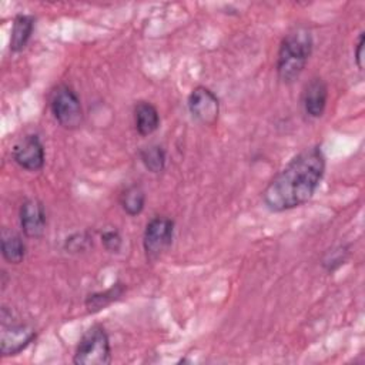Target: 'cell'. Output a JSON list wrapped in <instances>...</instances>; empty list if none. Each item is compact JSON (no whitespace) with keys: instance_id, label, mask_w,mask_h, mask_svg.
Here are the masks:
<instances>
[{"instance_id":"obj_1","label":"cell","mask_w":365,"mask_h":365,"mask_svg":"<svg viewBox=\"0 0 365 365\" xmlns=\"http://www.w3.org/2000/svg\"><path fill=\"white\" fill-rule=\"evenodd\" d=\"M325 174V155L319 145L298 153L265 187L262 201L269 211L282 212L305 204Z\"/></svg>"},{"instance_id":"obj_2","label":"cell","mask_w":365,"mask_h":365,"mask_svg":"<svg viewBox=\"0 0 365 365\" xmlns=\"http://www.w3.org/2000/svg\"><path fill=\"white\" fill-rule=\"evenodd\" d=\"M312 53V36L305 27H295L281 41L277 73L281 81L292 83L304 71Z\"/></svg>"},{"instance_id":"obj_3","label":"cell","mask_w":365,"mask_h":365,"mask_svg":"<svg viewBox=\"0 0 365 365\" xmlns=\"http://www.w3.org/2000/svg\"><path fill=\"white\" fill-rule=\"evenodd\" d=\"M73 362L76 365H107L111 362L110 339L103 325H91L80 338Z\"/></svg>"},{"instance_id":"obj_4","label":"cell","mask_w":365,"mask_h":365,"mask_svg":"<svg viewBox=\"0 0 365 365\" xmlns=\"http://www.w3.org/2000/svg\"><path fill=\"white\" fill-rule=\"evenodd\" d=\"M50 111L63 128L76 130L83 123L81 101L77 93L66 84H60L53 90L50 96Z\"/></svg>"},{"instance_id":"obj_5","label":"cell","mask_w":365,"mask_h":365,"mask_svg":"<svg viewBox=\"0 0 365 365\" xmlns=\"http://www.w3.org/2000/svg\"><path fill=\"white\" fill-rule=\"evenodd\" d=\"M174 235V221L167 217L151 218L144 230L143 247L148 261L160 258L171 245Z\"/></svg>"},{"instance_id":"obj_6","label":"cell","mask_w":365,"mask_h":365,"mask_svg":"<svg viewBox=\"0 0 365 365\" xmlns=\"http://www.w3.org/2000/svg\"><path fill=\"white\" fill-rule=\"evenodd\" d=\"M188 110L198 123L204 125H214L220 115V100L208 87H195L187 100Z\"/></svg>"},{"instance_id":"obj_7","label":"cell","mask_w":365,"mask_h":365,"mask_svg":"<svg viewBox=\"0 0 365 365\" xmlns=\"http://www.w3.org/2000/svg\"><path fill=\"white\" fill-rule=\"evenodd\" d=\"M36 329L26 324H11L1 319L0 352L3 356L17 355L36 339Z\"/></svg>"},{"instance_id":"obj_8","label":"cell","mask_w":365,"mask_h":365,"mask_svg":"<svg viewBox=\"0 0 365 365\" xmlns=\"http://www.w3.org/2000/svg\"><path fill=\"white\" fill-rule=\"evenodd\" d=\"M44 145L37 134H27L13 147V160L27 171H38L44 165Z\"/></svg>"},{"instance_id":"obj_9","label":"cell","mask_w":365,"mask_h":365,"mask_svg":"<svg viewBox=\"0 0 365 365\" xmlns=\"http://www.w3.org/2000/svg\"><path fill=\"white\" fill-rule=\"evenodd\" d=\"M46 210L37 198H27L20 207V225L27 238H40L46 231Z\"/></svg>"},{"instance_id":"obj_10","label":"cell","mask_w":365,"mask_h":365,"mask_svg":"<svg viewBox=\"0 0 365 365\" xmlns=\"http://www.w3.org/2000/svg\"><path fill=\"white\" fill-rule=\"evenodd\" d=\"M327 100H328L327 83L319 77L309 80V83H307L302 91V106L305 113L312 118L321 117L325 111Z\"/></svg>"},{"instance_id":"obj_11","label":"cell","mask_w":365,"mask_h":365,"mask_svg":"<svg viewBox=\"0 0 365 365\" xmlns=\"http://www.w3.org/2000/svg\"><path fill=\"white\" fill-rule=\"evenodd\" d=\"M134 124L140 135L153 134L160 127L158 110L148 101H138L134 107Z\"/></svg>"},{"instance_id":"obj_12","label":"cell","mask_w":365,"mask_h":365,"mask_svg":"<svg viewBox=\"0 0 365 365\" xmlns=\"http://www.w3.org/2000/svg\"><path fill=\"white\" fill-rule=\"evenodd\" d=\"M34 29V17L29 14H19L16 16L11 27V37H10V50L14 53L21 51L33 33Z\"/></svg>"},{"instance_id":"obj_13","label":"cell","mask_w":365,"mask_h":365,"mask_svg":"<svg viewBox=\"0 0 365 365\" xmlns=\"http://www.w3.org/2000/svg\"><path fill=\"white\" fill-rule=\"evenodd\" d=\"M1 255L10 264H20L26 257V245L23 238L9 230H3L1 232Z\"/></svg>"},{"instance_id":"obj_14","label":"cell","mask_w":365,"mask_h":365,"mask_svg":"<svg viewBox=\"0 0 365 365\" xmlns=\"http://www.w3.org/2000/svg\"><path fill=\"white\" fill-rule=\"evenodd\" d=\"M125 292V287L121 282H115L106 291H98L87 295L86 298V308L88 312H98L113 304L114 301L120 299Z\"/></svg>"},{"instance_id":"obj_15","label":"cell","mask_w":365,"mask_h":365,"mask_svg":"<svg viewBox=\"0 0 365 365\" xmlns=\"http://www.w3.org/2000/svg\"><path fill=\"white\" fill-rule=\"evenodd\" d=\"M120 204L124 212L130 217L138 215L144 210L145 204V192L143 187L138 184L128 185L120 195Z\"/></svg>"},{"instance_id":"obj_16","label":"cell","mask_w":365,"mask_h":365,"mask_svg":"<svg viewBox=\"0 0 365 365\" xmlns=\"http://www.w3.org/2000/svg\"><path fill=\"white\" fill-rule=\"evenodd\" d=\"M140 158L144 167L151 173H161L165 167V151L160 145L144 147L140 151Z\"/></svg>"},{"instance_id":"obj_17","label":"cell","mask_w":365,"mask_h":365,"mask_svg":"<svg viewBox=\"0 0 365 365\" xmlns=\"http://www.w3.org/2000/svg\"><path fill=\"white\" fill-rule=\"evenodd\" d=\"M348 255H349V248H348V245H338L336 248L331 250V251L325 255V258H324V261H322V265H324V268H325L328 272H332V271H335L336 268H339V267L346 261Z\"/></svg>"},{"instance_id":"obj_18","label":"cell","mask_w":365,"mask_h":365,"mask_svg":"<svg viewBox=\"0 0 365 365\" xmlns=\"http://www.w3.org/2000/svg\"><path fill=\"white\" fill-rule=\"evenodd\" d=\"M101 242L108 252H118L123 245V238L117 230H106L101 234Z\"/></svg>"},{"instance_id":"obj_19","label":"cell","mask_w":365,"mask_h":365,"mask_svg":"<svg viewBox=\"0 0 365 365\" xmlns=\"http://www.w3.org/2000/svg\"><path fill=\"white\" fill-rule=\"evenodd\" d=\"M90 245V237L84 232H77L71 237H68L64 242V248L70 252H80L84 251Z\"/></svg>"},{"instance_id":"obj_20","label":"cell","mask_w":365,"mask_h":365,"mask_svg":"<svg viewBox=\"0 0 365 365\" xmlns=\"http://www.w3.org/2000/svg\"><path fill=\"white\" fill-rule=\"evenodd\" d=\"M364 37H365V34H364V31H361L359 37H358V41L355 44V53H354L355 54V63H356L359 70H362V67H364V63H362V60H364Z\"/></svg>"}]
</instances>
